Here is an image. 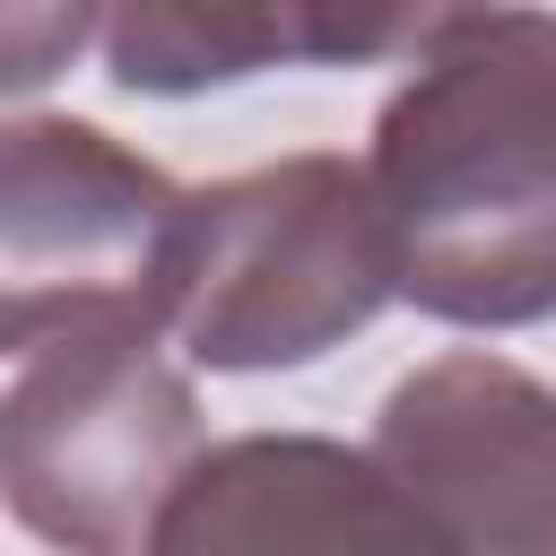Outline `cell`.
<instances>
[{
    "instance_id": "obj_5",
    "label": "cell",
    "mask_w": 556,
    "mask_h": 556,
    "mask_svg": "<svg viewBox=\"0 0 556 556\" xmlns=\"http://www.w3.org/2000/svg\"><path fill=\"white\" fill-rule=\"evenodd\" d=\"M374 460L452 556H556V391L504 356H434L391 382Z\"/></svg>"
},
{
    "instance_id": "obj_7",
    "label": "cell",
    "mask_w": 556,
    "mask_h": 556,
    "mask_svg": "<svg viewBox=\"0 0 556 556\" xmlns=\"http://www.w3.org/2000/svg\"><path fill=\"white\" fill-rule=\"evenodd\" d=\"M443 9H113L96 26L113 87L130 96H191L278 61H374L426 52Z\"/></svg>"
},
{
    "instance_id": "obj_2",
    "label": "cell",
    "mask_w": 556,
    "mask_h": 556,
    "mask_svg": "<svg viewBox=\"0 0 556 556\" xmlns=\"http://www.w3.org/2000/svg\"><path fill=\"white\" fill-rule=\"evenodd\" d=\"M191 191L70 113L0 122V356L156 339L182 304Z\"/></svg>"
},
{
    "instance_id": "obj_8",
    "label": "cell",
    "mask_w": 556,
    "mask_h": 556,
    "mask_svg": "<svg viewBox=\"0 0 556 556\" xmlns=\"http://www.w3.org/2000/svg\"><path fill=\"white\" fill-rule=\"evenodd\" d=\"M96 26L104 17H87V9H0V96H26L43 78H61Z\"/></svg>"
},
{
    "instance_id": "obj_6",
    "label": "cell",
    "mask_w": 556,
    "mask_h": 556,
    "mask_svg": "<svg viewBox=\"0 0 556 556\" xmlns=\"http://www.w3.org/2000/svg\"><path fill=\"white\" fill-rule=\"evenodd\" d=\"M148 556H452L408 486L321 434H235L191 460Z\"/></svg>"
},
{
    "instance_id": "obj_1",
    "label": "cell",
    "mask_w": 556,
    "mask_h": 556,
    "mask_svg": "<svg viewBox=\"0 0 556 556\" xmlns=\"http://www.w3.org/2000/svg\"><path fill=\"white\" fill-rule=\"evenodd\" d=\"M391 278L460 330L556 313V17L443 9L365 156Z\"/></svg>"
},
{
    "instance_id": "obj_4",
    "label": "cell",
    "mask_w": 556,
    "mask_h": 556,
    "mask_svg": "<svg viewBox=\"0 0 556 556\" xmlns=\"http://www.w3.org/2000/svg\"><path fill=\"white\" fill-rule=\"evenodd\" d=\"M200 460V400L156 339L43 348L0 400V504L61 556H148Z\"/></svg>"
},
{
    "instance_id": "obj_3",
    "label": "cell",
    "mask_w": 556,
    "mask_h": 556,
    "mask_svg": "<svg viewBox=\"0 0 556 556\" xmlns=\"http://www.w3.org/2000/svg\"><path fill=\"white\" fill-rule=\"evenodd\" d=\"M400 295L365 165L278 156L191 191V261L174 330L208 374L313 365Z\"/></svg>"
}]
</instances>
